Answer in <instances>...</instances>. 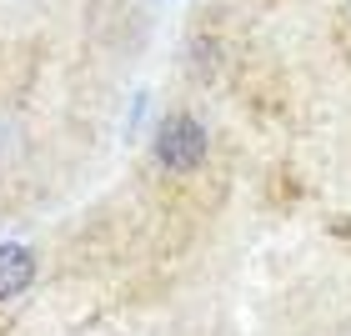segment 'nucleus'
Returning <instances> with one entry per match:
<instances>
[{
	"label": "nucleus",
	"mask_w": 351,
	"mask_h": 336,
	"mask_svg": "<svg viewBox=\"0 0 351 336\" xmlns=\"http://www.w3.org/2000/svg\"><path fill=\"white\" fill-rule=\"evenodd\" d=\"M206 151H211V136H206V125L191 116V110H166L161 121H156L151 131V161L161 166L166 176H186L206 161Z\"/></svg>",
	"instance_id": "f257e3e1"
},
{
	"label": "nucleus",
	"mask_w": 351,
	"mask_h": 336,
	"mask_svg": "<svg viewBox=\"0 0 351 336\" xmlns=\"http://www.w3.org/2000/svg\"><path fill=\"white\" fill-rule=\"evenodd\" d=\"M40 281V251L30 241H0V307H15Z\"/></svg>",
	"instance_id": "f03ea898"
}]
</instances>
